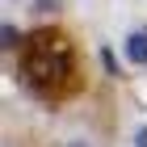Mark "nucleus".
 I'll use <instances>...</instances> for the list:
<instances>
[{"instance_id":"1","label":"nucleus","mask_w":147,"mask_h":147,"mask_svg":"<svg viewBox=\"0 0 147 147\" xmlns=\"http://www.w3.org/2000/svg\"><path fill=\"white\" fill-rule=\"evenodd\" d=\"M17 76L42 105H67L88 84L80 46L71 30H63L59 21H42L25 34V46L17 55Z\"/></svg>"},{"instance_id":"2","label":"nucleus","mask_w":147,"mask_h":147,"mask_svg":"<svg viewBox=\"0 0 147 147\" xmlns=\"http://www.w3.org/2000/svg\"><path fill=\"white\" fill-rule=\"evenodd\" d=\"M118 55H122L126 67L147 71V25H135V30H126L118 38Z\"/></svg>"},{"instance_id":"3","label":"nucleus","mask_w":147,"mask_h":147,"mask_svg":"<svg viewBox=\"0 0 147 147\" xmlns=\"http://www.w3.org/2000/svg\"><path fill=\"white\" fill-rule=\"evenodd\" d=\"M25 34H30V30H21V25L13 21V17H4V21H0V51H4V59L21 55V46H25Z\"/></svg>"},{"instance_id":"4","label":"nucleus","mask_w":147,"mask_h":147,"mask_svg":"<svg viewBox=\"0 0 147 147\" xmlns=\"http://www.w3.org/2000/svg\"><path fill=\"white\" fill-rule=\"evenodd\" d=\"M25 9L34 13L38 21H55L59 13H63V0H30V4H25Z\"/></svg>"},{"instance_id":"5","label":"nucleus","mask_w":147,"mask_h":147,"mask_svg":"<svg viewBox=\"0 0 147 147\" xmlns=\"http://www.w3.org/2000/svg\"><path fill=\"white\" fill-rule=\"evenodd\" d=\"M59 147H97V139H92L88 130H71V135L59 139Z\"/></svg>"},{"instance_id":"6","label":"nucleus","mask_w":147,"mask_h":147,"mask_svg":"<svg viewBox=\"0 0 147 147\" xmlns=\"http://www.w3.org/2000/svg\"><path fill=\"white\" fill-rule=\"evenodd\" d=\"M130 147H147V122H139L130 130Z\"/></svg>"},{"instance_id":"7","label":"nucleus","mask_w":147,"mask_h":147,"mask_svg":"<svg viewBox=\"0 0 147 147\" xmlns=\"http://www.w3.org/2000/svg\"><path fill=\"white\" fill-rule=\"evenodd\" d=\"M13 4H30V0H4V9H13Z\"/></svg>"}]
</instances>
